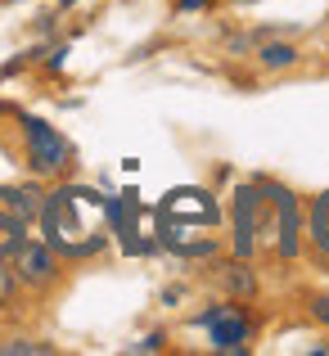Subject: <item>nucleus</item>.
Returning a JSON list of instances; mask_svg holds the SVG:
<instances>
[{
    "instance_id": "obj_1",
    "label": "nucleus",
    "mask_w": 329,
    "mask_h": 356,
    "mask_svg": "<svg viewBox=\"0 0 329 356\" xmlns=\"http://www.w3.org/2000/svg\"><path fill=\"white\" fill-rule=\"evenodd\" d=\"M36 212H41L45 243L63 257H90L109 243L113 203L90 185H59Z\"/></svg>"
},
{
    "instance_id": "obj_2",
    "label": "nucleus",
    "mask_w": 329,
    "mask_h": 356,
    "mask_svg": "<svg viewBox=\"0 0 329 356\" xmlns=\"http://www.w3.org/2000/svg\"><path fill=\"white\" fill-rule=\"evenodd\" d=\"M217 221H221V208L208 190H172L158 203V235H163L167 248L185 252V257L212 252Z\"/></svg>"
},
{
    "instance_id": "obj_3",
    "label": "nucleus",
    "mask_w": 329,
    "mask_h": 356,
    "mask_svg": "<svg viewBox=\"0 0 329 356\" xmlns=\"http://www.w3.org/2000/svg\"><path fill=\"white\" fill-rule=\"evenodd\" d=\"M23 140H27V167H32L36 176H54V172L68 167L72 149H68V140H63L50 122L23 118Z\"/></svg>"
},
{
    "instance_id": "obj_4",
    "label": "nucleus",
    "mask_w": 329,
    "mask_h": 356,
    "mask_svg": "<svg viewBox=\"0 0 329 356\" xmlns=\"http://www.w3.org/2000/svg\"><path fill=\"white\" fill-rule=\"evenodd\" d=\"M199 325L212 334V348L217 352H243V343H248V316L239 312V307H208V312L199 316Z\"/></svg>"
},
{
    "instance_id": "obj_5",
    "label": "nucleus",
    "mask_w": 329,
    "mask_h": 356,
    "mask_svg": "<svg viewBox=\"0 0 329 356\" xmlns=\"http://www.w3.org/2000/svg\"><path fill=\"white\" fill-rule=\"evenodd\" d=\"M14 275L23 280V284H54V275H59V261H54V248L50 243H23L18 239L14 248Z\"/></svg>"
},
{
    "instance_id": "obj_6",
    "label": "nucleus",
    "mask_w": 329,
    "mask_h": 356,
    "mask_svg": "<svg viewBox=\"0 0 329 356\" xmlns=\"http://www.w3.org/2000/svg\"><path fill=\"white\" fill-rule=\"evenodd\" d=\"M257 230H262V194L243 185V190L234 194V252H239V257L252 252Z\"/></svg>"
},
{
    "instance_id": "obj_7",
    "label": "nucleus",
    "mask_w": 329,
    "mask_h": 356,
    "mask_svg": "<svg viewBox=\"0 0 329 356\" xmlns=\"http://www.w3.org/2000/svg\"><path fill=\"white\" fill-rule=\"evenodd\" d=\"M271 203H275V243L284 257H294L298 252V235H303V226H298V203L289 190H271Z\"/></svg>"
},
{
    "instance_id": "obj_8",
    "label": "nucleus",
    "mask_w": 329,
    "mask_h": 356,
    "mask_svg": "<svg viewBox=\"0 0 329 356\" xmlns=\"http://www.w3.org/2000/svg\"><path fill=\"white\" fill-rule=\"evenodd\" d=\"M36 217V199L32 190H5L0 185V230H14V235H23V226Z\"/></svg>"
},
{
    "instance_id": "obj_9",
    "label": "nucleus",
    "mask_w": 329,
    "mask_h": 356,
    "mask_svg": "<svg viewBox=\"0 0 329 356\" xmlns=\"http://www.w3.org/2000/svg\"><path fill=\"white\" fill-rule=\"evenodd\" d=\"M312 243L321 252H329V190L312 203Z\"/></svg>"
},
{
    "instance_id": "obj_10",
    "label": "nucleus",
    "mask_w": 329,
    "mask_h": 356,
    "mask_svg": "<svg viewBox=\"0 0 329 356\" xmlns=\"http://www.w3.org/2000/svg\"><path fill=\"white\" fill-rule=\"evenodd\" d=\"M294 59H298L294 45H262V63H266V68H289Z\"/></svg>"
},
{
    "instance_id": "obj_11",
    "label": "nucleus",
    "mask_w": 329,
    "mask_h": 356,
    "mask_svg": "<svg viewBox=\"0 0 329 356\" xmlns=\"http://www.w3.org/2000/svg\"><path fill=\"white\" fill-rule=\"evenodd\" d=\"M0 352L5 356H45L50 348L45 343H27V339H9V343H0Z\"/></svg>"
},
{
    "instance_id": "obj_12",
    "label": "nucleus",
    "mask_w": 329,
    "mask_h": 356,
    "mask_svg": "<svg viewBox=\"0 0 329 356\" xmlns=\"http://www.w3.org/2000/svg\"><path fill=\"white\" fill-rule=\"evenodd\" d=\"M14 289H18V275H14V266H5V261H0V307H5L9 298H14Z\"/></svg>"
},
{
    "instance_id": "obj_13",
    "label": "nucleus",
    "mask_w": 329,
    "mask_h": 356,
    "mask_svg": "<svg viewBox=\"0 0 329 356\" xmlns=\"http://www.w3.org/2000/svg\"><path fill=\"white\" fill-rule=\"evenodd\" d=\"M312 316H316V321H321L325 330H329V298H316V302H312Z\"/></svg>"
},
{
    "instance_id": "obj_14",
    "label": "nucleus",
    "mask_w": 329,
    "mask_h": 356,
    "mask_svg": "<svg viewBox=\"0 0 329 356\" xmlns=\"http://www.w3.org/2000/svg\"><path fill=\"white\" fill-rule=\"evenodd\" d=\"M208 0H176V9H203Z\"/></svg>"
},
{
    "instance_id": "obj_15",
    "label": "nucleus",
    "mask_w": 329,
    "mask_h": 356,
    "mask_svg": "<svg viewBox=\"0 0 329 356\" xmlns=\"http://www.w3.org/2000/svg\"><path fill=\"white\" fill-rule=\"evenodd\" d=\"M59 5H63V9H68V5H77V0H59Z\"/></svg>"
}]
</instances>
